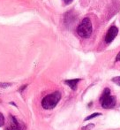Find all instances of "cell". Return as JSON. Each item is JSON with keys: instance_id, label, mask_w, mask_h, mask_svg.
<instances>
[{"instance_id": "6da1fadb", "label": "cell", "mask_w": 120, "mask_h": 130, "mask_svg": "<svg viewBox=\"0 0 120 130\" xmlns=\"http://www.w3.org/2000/svg\"><path fill=\"white\" fill-rule=\"evenodd\" d=\"M61 96V93L59 91H56V92H53L51 94L47 95L42 100V106L45 110L54 109L60 101Z\"/></svg>"}, {"instance_id": "5b68a950", "label": "cell", "mask_w": 120, "mask_h": 130, "mask_svg": "<svg viewBox=\"0 0 120 130\" xmlns=\"http://www.w3.org/2000/svg\"><path fill=\"white\" fill-rule=\"evenodd\" d=\"M117 34H118V28L116 26H111L109 28L108 32L106 34V36H105V42L107 43H110L117 37Z\"/></svg>"}, {"instance_id": "9c48e42d", "label": "cell", "mask_w": 120, "mask_h": 130, "mask_svg": "<svg viewBox=\"0 0 120 130\" xmlns=\"http://www.w3.org/2000/svg\"><path fill=\"white\" fill-rule=\"evenodd\" d=\"M5 116H4L2 113H0V127H2V126H4V124H5Z\"/></svg>"}, {"instance_id": "52a82bcc", "label": "cell", "mask_w": 120, "mask_h": 130, "mask_svg": "<svg viewBox=\"0 0 120 130\" xmlns=\"http://www.w3.org/2000/svg\"><path fill=\"white\" fill-rule=\"evenodd\" d=\"M100 115H102V113H100V112H95V113H93V114H91L90 116H88L87 118H85V121H88V120H92V119H94V118H95V117H98V116H100Z\"/></svg>"}, {"instance_id": "8992f818", "label": "cell", "mask_w": 120, "mask_h": 130, "mask_svg": "<svg viewBox=\"0 0 120 130\" xmlns=\"http://www.w3.org/2000/svg\"><path fill=\"white\" fill-rule=\"evenodd\" d=\"M81 79H72V80H65V83L67 84L72 90H76L77 89L78 83L79 82Z\"/></svg>"}, {"instance_id": "4fadbf2b", "label": "cell", "mask_w": 120, "mask_h": 130, "mask_svg": "<svg viewBox=\"0 0 120 130\" xmlns=\"http://www.w3.org/2000/svg\"><path fill=\"white\" fill-rule=\"evenodd\" d=\"M120 60V52L118 53V55H117V57L116 58V61H119Z\"/></svg>"}, {"instance_id": "3957f363", "label": "cell", "mask_w": 120, "mask_h": 130, "mask_svg": "<svg viewBox=\"0 0 120 130\" xmlns=\"http://www.w3.org/2000/svg\"><path fill=\"white\" fill-rule=\"evenodd\" d=\"M116 98L110 95V89L109 88H105L100 98V104L104 109H110L116 105Z\"/></svg>"}, {"instance_id": "8fae6325", "label": "cell", "mask_w": 120, "mask_h": 130, "mask_svg": "<svg viewBox=\"0 0 120 130\" xmlns=\"http://www.w3.org/2000/svg\"><path fill=\"white\" fill-rule=\"evenodd\" d=\"M11 85H12L11 83H0V88H7Z\"/></svg>"}, {"instance_id": "ba28073f", "label": "cell", "mask_w": 120, "mask_h": 130, "mask_svg": "<svg viewBox=\"0 0 120 130\" xmlns=\"http://www.w3.org/2000/svg\"><path fill=\"white\" fill-rule=\"evenodd\" d=\"M94 127V124H88V125H87V126H85V127H83L82 128H81V130H90V129H92Z\"/></svg>"}, {"instance_id": "7c38bea8", "label": "cell", "mask_w": 120, "mask_h": 130, "mask_svg": "<svg viewBox=\"0 0 120 130\" xmlns=\"http://www.w3.org/2000/svg\"><path fill=\"white\" fill-rule=\"evenodd\" d=\"M72 1H73V0H64V2H65V4H67V5H69V4H71Z\"/></svg>"}, {"instance_id": "7a4b0ae2", "label": "cell", "mask_w": 120, "mask_h": 130, "mask_svg": "<svg viewBox=\"0 0 120 130\" xmlns=\"http://www.w3.org/2000/svg\"><path fill=\"white\" fill-rule=\"evenodd\" d=\"M93 32V26L89 18H84L79 23L77 28V33L79 36L83 38H88L91 36Z\"/></svg>"}, {"instance_id": "277c9868", "label": "cell", "mask_w": 120, "mask_h": 130, "mask_svg": "<svg viewBox=\"0 0 120 130\" xmlns=\"http://www.w3.org/2000/svg\"><path fill=\"white\" fill-rule=\"evenodd\" d=\"M27 127L25 124L19 120H18L15 116L10 114L8 117L6 124H5V130H26Z\"/></svg>"}, {"instance_id": "30bf717a", "label": "cell", "mask_w": 120, "mask_h": 130, "mask_svg": "<svg viewBox=\"0 0 120 130\" xmlns=\"http://www.w3.org/2000/svg\"><path fill=\"white\" fill-rule=\"evenodd\" d=\"M112 80H113L114 82H116L117 84H118V85H120V76L119 77H115L112 79Z\"/></svg>"}]
</instances>
